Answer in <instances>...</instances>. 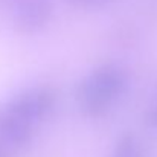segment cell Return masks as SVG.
<instances>
[{
    "label": "cell",
    "mask_w": 157,
    "mask_h": 157,
    "mask_svg": "<svg viewBox=\"0 0 157 157\" xmlns=\"http://www.w3.org/2000/svg\"><path fill=\"white\" fill-rule=\"evenodd\" d=\"M127 87V73L114 64H102L93 69L76 89L79 110L92 117L105 114Z\"/></svg>",
    "instance_id": "cell-1"
},
{
    "label": "cell",
    "mask_w": 157,
    "mask_h": 157,
    "mask_svg": "<svg viewBox=\"0 0 157 157\" xmlns=\"http://www.w3.org/2000/svg\"><path fill=\"white\" fill-rule=\"evenodd\" d=\"M55 105V95L48 87H34L20 92L6 107L12 114L34 127L43 121Z\"/></svg>",
    "instance_id": "cell-2"
},
{
    "label": "cell",
    "mask_w": 157,
    "mask_h": 157,
    "mask_svg": "<svg viewBox=\"0 0 157 157\" xmlns=\"http://www.w3.org/2000/svg\"><path fill=\"white\" fill-rule=\"evenodd\" d=\"M51 17V0H17L14 6V21L18 29L26 32H34L44 28Z\"/></svg>",
    "instance_id": "cell-3"
},
{
    "label": "cell",
    "mask_w": 157,
    "mask_h": 157,
    "mask_svg": "<svg viewBox=\"0 0 157 157\" xmlns=\"http://www.w3.org/2000/svg\"><path fill=\"white\" fill-rule=\"evenodd\" d=\"M32 127L12 114L9 110L0 111V144L5 147H23L31 140Z\"/></svg>",
    "instance_id": "cell-4"
},
{
    "label": "cell",
    "mask_w": 157,
    "mask_h": 157,
    "mask_svg": "<svg viewBox=\"0 0 157 157\" xmlns=\"http://www.w3.org/2000/svg\"><path fill=\"white\" fill-rule=\"evenodd\" d=\"M111 157H145V151L133 133H124L116 140Z\"/></svg>",
    "instance_id": "cell-5"
},
{
    "label": "cell",
    "mask_w": 157,
    "mask_h": 157,
    "mask_svg": "<svg viewBox=\"0 0 157 157\" xmlns=\"http://www.w3.org/2000/svg\"><path fill=\"white\" fill-rule=\"evenodd\" d=\"M72 5L81 6V8H90V9H98V8H104L107 5L113 3V0H66Z\"/></svg>",
    "instance_id": "cell-6"
},
{
    "label": "cell",
    "mask_w": 157,
    "mask_h": 157,
    "mask_svg": "<svg viewBox=\"0 0 157 157\" xmlns=\"http://www.w3.org/2000/svg\"><path fill=\"white\" fill-rule=\"evenodd\" d=\"M148 122L153 125V127H157V104L151 108L150 114H148Z\"/></svg>",
    "instance_id": "cell-7"
},
{
    "label": "cell",
    "mask_w": 157,
    "mask_h": 157,
    "mask_svg": "<svg viewBox=\"0 0 157 157\" xmlns=\"http://www.w3.org/2000/svg\"><path fill=\"white\" fill-rule=\"evenodd\" d=\"M0 157H6V154H5V153H3L2 150H0Z\"/></svg>",
    "instance_id": "cell-8"
}]
</instances>
